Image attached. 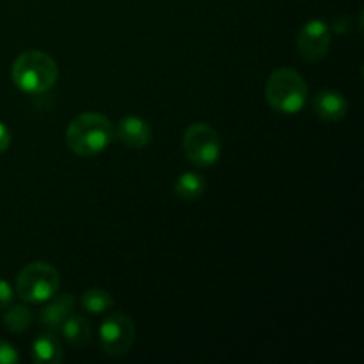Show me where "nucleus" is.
<instances>
[{"instance_id": "obj_1", "label": "nucleus", "mask_w": 364, "mask_h": 364, "mask_svg": "<svg viewBox=\"0 0 364 364\" xmlns=\"http://www.w3.org/2000/svg\"><path fill=\"white\" fill-rule=\"evenodd\" d=\"M114 141V128L109 117L85 112L75 117L66 130V144L75 155L95 156L105 151Z\"/></svg>"}, {"instance_id": "obj_2", "label": "nucleus", "mask_w": 364, "mask_h": 364, "mask_svg": "<svg viewBox=\"0 0 364 364\" xmlns=\"http://www.w3.org/2000/svg\"><path fill=\"white\" fill-rule=\"evenodd\" d=\"M59 77L57 63L45 52L28 50L23 52L13 64V80L23 92L39 95L55 85Z\"/></svg>"}, {"instance_id": "obj_3", "label": "nucleus", "mask_w": 364, "mask_h": 364, "mask_svg": "<svg viewBox=\"0 0 364 364\" xmlns=\"http://www.w3.org/2000/svg\"><path fill=\"white\" fill-rule=\"evenodd\" d=\"M265 98L277 112L297 114L308 102V84L291 68H279L267 80Z\"/></svg>"}, {"instance_id": "obj_4", "label": "nucleus", "mask_w": 364, "mask_h": 364, "mask_svg": "<svg viewBox=\"0 0 364 364\" xmlns=\"http://www.w3.org/2000/svg\"><path fill=\"white\" fill-rule=\"evenodd\" d=\"M60 277L55 267L45 262H34L25 267L16 279V294L21 301L39 304L46 302L57 294Z\"/></svg>"}, {"instance_id": "obj_5", "label": "nucleus", "mask_w": 364, "mask_h": 364, "mask_svg": "<svg viewBox=\"0 0 364 364\" xmlns=\"http://www.w3.org/2000/svg\"><path fill=\"white\" fill-rule=\"evenodd\" d=\"M220 137L212 127L196 123L183 135V151L187 159L198 167H212L220 159Z\"/></svg>"}, {"instance_id": "obj_6", "label": "nucleus", "mask_w": 364, "mask_h": 364, "mask_svg": "<svg viewBox=\"0 0 364 364\" xmlns=\"http://www.w3.org/2000/svg\"><path fill=\"white\" fill-rule=\"evenodd\" d=\"M135 341V326L130 316L114 313L103 320L100 327V343L103 352L112 358H123L130 352Z\"/></svg>"}, {"instance_id": "obj_7", "label": "nucleus", "mask_w": 364, "mask_h": 364, "mask_svg": "<svg viewBox=\"0 0 364 364\" xmlns=\"http://www.w3.org/2000/svg\"><path fill=\"white\" fill-rule=\"evenodd\" d=\"M331 46L329 25L322 20H309L302 25L297 38L299 53L308 63H318L327 55Z\"/></svg>"}, {"instance_id": "obj_8", "label": "nucleus", "mask_w": 364, "mask_h": 364, "mask_svg": "<svg viewBox=\"0 0 364 364\" xmlns=\"http://www.w3.org/2000/svg\"><path fill=\"white\" fill-rule=\"evenodd\" d=\"M75 309V299L71 294H60L53 295L52 299H48V304L41 309L39 313V323H41L45 329H48L50 333H57L60 331L63 323L66 322L68 316L73 315Z\"/></svg>"}, {"instance_id": "obj_9", "label": "nucleus", "mask_w": 364, "mask_h": 364, "mask_svg": "<svg viewBox=\"0 0 364 364\" xmlns=\"http://www.w3.org/2000/svg\"><path fill=\"white\" fill-rule=\"evenodd\" d=\"M114 135L128 148L141 149L151 141V128H149L148 121L142 119V117L128 116L119 121Z\"/></svg>"}, {"instance_id": "obj_10", "label": "nucleus", "mask_w": 364, "mask_h": 364, "mask_svg": "<svg viewBox=\"0 0 364 364\" xmlns=\"http://www.w3.org/2000/svg\"><path fill=\"white\" fill-rule=\"evenodd\" d=\"M313 109L320 119L327 123L343 119L348 110V103L345 96L338 91H322L313 100Z\"/></svg>"}, {"instance_id": "obj_11", "label": "nucleus", "mask_w": 364, "mask_h": 364, "mask_svg": "<svg viewBox=\"0 0 364 364\" xmlns=\"http://www.w3.org/2000/svg\"><path fill=\"white\" fill-rule=\"evenodd\" d=\"M64 359L63 345L52 334H41L32 343V361L38 364H59Z\"/></svg>"}, {"instance_id": "obj_12", "label": "nucleus", "mask_w": 364, "mask_h": 364, "mask_svg": "<svg viewBox=\"0 0 364 364\" xmlns=\"http://www.w3.org/2000/svg\"><path fill=\"white\" fill-rule=\"evenodd\" d=\"M60 333H63L64 340L75 348H82L91 341V333L92 327L89 323V320L85 316L80 315H71L68 316L66 322L60 327Z\"/></svg>"}, {"instance_id": "obj_13", "label": "nucleus", "mask_w": 364, "mask_h": 364, "mask_svg": "<svg viewBox=\"0 0 364 364\" xmlns=\"http://www.w3.org/2000/svg\"><path fill=\"white\" fill-rule=\"evenodd\" d=\"M206 188V181L201 174L198 173H183L178 176L176 183H174V192L180 199L185 201H194L203 196Z\"/></svg>"}, {"instance_id": "obj_14", "label": "nucleus", "mask_w": 364, "mask_h": 364, "mask_svg": "<svg viewBox=\"0 0 364 364\" xmlns=\"http://www.w3.org/2000/svg\"><path fill=\"white\" fill-rule=\"evenodd\" d=\"M80 304L91 315H100V313H105L112 308L114 299L110 297L109 291L102 290V288H91V290L84 291Z\"/></svg>"}, {"instance_id": "obj_15", "label": "nucleus", "mask_w": 364, "mask_h": 364, "mask_svg": "<svg viewBox=\"0 0 364 364\" xmlns=\"http://www.w3.org/2000/svg\"><path fill=\"white\" fill-rule=\"evenodd\" d=\"M6 315H4V326L9 329L11 333L20 334L27 331L32 323V313L27 306H11L6 308Z\"/></svg>"}, {"instance_id": "obj_16", "label": "nucleus", "mask_w": 364, "mask_h": 364, "mask_svg": "<svg viewBox=\"0 0 364 364\" xmlns=\"http://www.w3.org/2000/svg\"><path fill=\"white\" fill-rule=\"evenodd\" d=\"M20 363V354L9 341L0 340V364H16Z\"/></svg>"}, {"instance_id": "obj_17", "label": "nucleus", "mask_w": 364, "mask_h": 364, "mask_svg": "<svg viewBox=\"0 0 364 364\" xmlns=\"http://www.w3.org/2000/svg\"><path fill=\"white\" fill-rule=\"evenodd\" d=\"M14 291L7 281L0 279V309H6L13 304Z\"/></svg>"}, {"instance_id": "obj_18", "label": "nucleus", "mask_w": 364, "mask_h": 364, "mask_svg": "<svg viewBox=\"0 0 364 364\" xmlns=\"http://www.w3.org/2000/svg\"><path fill=\"white\" fill-rule=\"evenodd\" d=\"M11 144V132L4 123H0V153L6 151Z\"/></svg>"}]
</instances>
